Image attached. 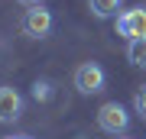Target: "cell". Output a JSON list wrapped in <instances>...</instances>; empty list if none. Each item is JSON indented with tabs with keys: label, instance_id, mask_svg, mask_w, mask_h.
Instances as JSON below:
<instances>
[{
	"label": "cell",
	"instance_id": "obj_1",
	"mask_svg": "<svg viewBox=\"0 0 146 139\" xmlns=\"http://www.w3.org/2000/svg\"><path fill=\"white\" fill-rule=\"evenodd\" d=\"M104 84H107V74L98 62H84V65L75 68V88H78V94H98V91H104Z\"/></svg>",
	"mask_w": 146,
	"mask_h": 139
},
{
	"label": "cell",
	"instance_id": "obj_2",
	"mask_svg": "<svg viewBox=\"0 0 146 139\" xmlns=\"http://www.w3.org/2000/svg\"><path fill=\"white\" fill-rule=\"evenodd\" d=\"M117 32L123 36L127 42H136V39H146V10L143 7H130L117 16Z\"/></svg>",
	"mask_w": 146,
	"mask_h": 139
},
{
	"label": "cell",
	"instance_id": "obj_3",
	"mask_svg": "<svg viewBox=\"0 0 146 139\" xmlns=\"http://www.w3.org/2000/svg\"><path fill=\"white\" fill-rule=\"evenodd\" d=\"M98 126L104 129V133H110V136L127 133V126H130V113H127L117 100H110V103H104V107L98 110Z\"/></svg>",
	"mask_w": 146,
	"mask_h": 139
},
{
	"label": "cell",
	"instance_id": "obj_4",
	"mask_svg": "<svg viewBox=\"0 0 146 139\" xmlns=\"http://www.w3.org/2000/svg\"><path fill=\"white\" fill-rule=\"evenodd\" d=\"M52 13L46 10V7H33V10H26V16H23V32L33 39H46L49 32H52Z\"/></svg>",
	"mask_w": 146,
	"mask_h": 139
},
{
	"label": "cell",
	"instance_id": "obj_5",
	"mask_svg": "<svg viewBox=\"0 0 146 139\" xmlns=\"http://www.w3.org/2000/svg\"><path fill=\"white\" fill-rule=\"evenodd\" d=\"M23 113V97L16 88H0V123H13Z\"/></svg>",
	"mask_w": 146,
	"mask_h": 139
},
{
	"label": "cell",
	"instance_id": "obj_6",
	"mask_svg": "<svg viewBox=\"0 0 146 139\" xmlns=\"http://www.w3.org/2000/svg\"><path fill=\"white\" fill-rule=\"evenodd\" d=\"M123 0H88V10L98 16V20H110V16H120L123 10Z\"/></svg>",
	"mask_w": 146,
	"mask_h": 139
},
{
	"label": "cell",
	"instance_id": "obj_7",
	"mask_svg": "<svg viewBox=\"0 0 146 139\" xmlns=\"http://www.w3.org/2000/svg\"><path fill=\"white\" fill-rule=\"evenodd\" d=\"M127 58H130V65H136V68H146V39L127 42Z\"/></svg>",
	"mask_w": 146,
	"mask_h": 139
},
{
	"label": "cell",
	"instance_id": "obj_8",
	"mask_svg": "<svg viewBox=\"0 0 146 139\" xmlns=\"http://www.w3.org/2000/svg\"><path fill=\"white\" fill-rule=\"evenodd\" d=\"M33 97H36V100H49V97H52V84H49V81H36V84H33Z\"/></svg>",
	"mask_w": 146,
	"mask_h": 139
},
{
	"label": "cell",
	"instance_id": "obj_9",
	"mask_svg": "<svg viewBox=\"0 0 146 139\" xmlns=\"http://www.w3.org/2000/svg\"><path fill=\"white\" fill-rule=\"evenodd\" d=\"M133 110H136V113L146 120V84H143L140 91H136V97H133Z\"/></svg>",
	"mask_w": 146,
	"mask_h": 139
},
{
	"label": "cell",
	"instance_id": "obj_10",
	"mask_svg": "<svg viewBox=\"0 0 146 139\" xmlns=\"http://www.w3.org/2000/svg\"><path fill=\"white\" fill-rule=\"evenodd\" d=\"M20 3H23V7H29V10H33V7H42V0H20Z\"/></svg>",
	"mask_w": 146,
	"mask_h": 139
},
{
	"label": "cell",
	"instance_id": "obj_11",
	"mask_svg": "<svg viewBox=\"0 0 146 139\" xmlns=\"http://www.w3.org/2000/svg\"><path fill=\"white\" fill-rule=\"evenodd\" d=\"M7 139H29V136H7Z\"/></svg>",
	"mask_w": 146,
	"mask_h": 139
},
{
	"label": "cell",
	"instance_id": "obj_12",
	"mask_svg": "<svg viewBox=\"0 0 146 139\" xmlns=\"http://www.w3.org/2000/svg\"><path fill=\"white\" fill-rule=\"evenodd\" d=\"M123 139H127V136H123Z\"/></svg>",
	"mask_w": 146,
	"mask_h": 139
}]
</instances>
